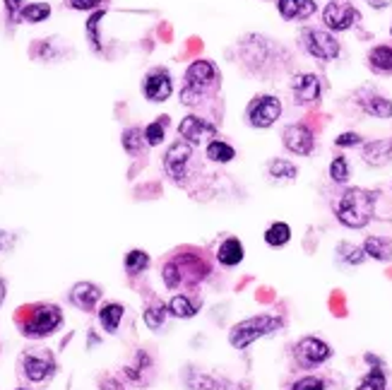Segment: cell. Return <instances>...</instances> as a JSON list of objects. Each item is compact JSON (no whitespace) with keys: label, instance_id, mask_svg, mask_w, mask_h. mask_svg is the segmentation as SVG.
<instances>
[{"label":"cell","instance_id":"1","mask_svg":"<svg viewBox=\"0 0 392 390\" xmlns=\"http://www.w3.org/2000/svg\"><path fill=\"white\" fill-rule=\"evenodd\" d=\"M375 200H378L375 191L349 186L332 200V212L347 229H363L375 215Z\"/></svg>","mask_w":392,"mask_h":390},{"label":"cell","instance_id":"2","mask_svg":"<svg viewBox=\"0 0 392 390\" xmlns=\"http://www.w3.org/2000/svg\"><path fill=\"white\" fill-rule=\"evenodd\" d=\"M219 92V70L212 61H193L186 70L181 89V104L183 106H203L210 96Z\"/></svg>","mask_w":392,"mask_h":390},{"label":"cell","instance_id":"3","mask_svg":"<svg viewBox=\"0 0 392 390\" xmlns=\"http://www.w3.org/2000/svg\"><path fill=\"white\" fill-rule=\"evenodd\" d=\"M282 325H284L282 316H270V313L246 318V321L236 323L231 330H228V345H231L233 349H246V347L253 345L255 340L275 335Z\"/></svg>","mask_w":392,"mask_h":390},{"label":"cell","instance_id":"4","mask_svg":"<svg viewBox=\"0 0 392 390\" xmlns=\"http://www.w3.org/2000/svg\"><path fill=\"white\" fill-rule=\"evenodd\" d=\"M63 323V313L58 306H53V303H39V306L31 308V316L29 321L22 325V335L24 338H48V335H53L58 328H61Z\"/></svg>","mask_w":392,"mask_h":390},{"label":"cell","instance_id":"5","mask_svg":"<svg viewBox=\"0 0 392 390\" xmlns=\"http://www.w3.org/2000/svg\"><path fill=\"white\" fill-rule=\"evenodd\" d=\"M301 46L306 48L313 58L323 63H330L340 56L342 46L340 41L335 39V34L328 29H318V27H310V29L301 31Z\"/></svg>","mask_w":392,"mask_h":390},{"label":"cell","instance_id":"6","mask_svg":"<svg viewBox=\"0 0 392 390\" xmlns=\"http://www.w3.org/2000/svg\"><path fill=\"white\" fill-rule=\"evenodd\" d=\"M280 116H282V101L275 94L255 96L246 108V121L258 130L272 128L280 121Z\"/></svg>","mask_w":392,"mask_h":390},{"label":"cell","instance_id":"7","mask_svg":"<svg viewBox=\"0 0 392 390\" xmlns=\"http://www.w3.org/2000/svg\"><path fill=\"white\" fill-rule=\"evenodd\" d=\"M332 356V347L325 340L315 338V335H306L293 345V359L301 368H315L325 364Z\"/></svg>","mask_w":392,"mask_h":390},{"label":"cell","instance_id":"8","mask_svg":"<svg viewBox=\"0 0 392 390\" xmlns=\"http://www.w3.org/2000/svg\"><path fill=\"white\" fill-rule=\"evenodd\" d=\"M356 22H361V13L354 8L351 0H330L323 10V24L328 31H347Z\"/></svg>","mask_w":392,"mask_h":390},{"label":"cell","instance_id":"9","mask_svg":"<svg viewBox=\"0 0 392 390\" xmlns=\"http://www.w3.org/2000/svg\"><path fill=\"white\" fill-rule=\"evenodd\" d=\"M171 263L178 273L181 287L183 284H190V287L200 284V282L210 277V273H212L210 263H207L203 256H195V253H178L176 258H171Z\"/></svg>","mask_w":392,"mask_h":390},{"label":"cell","instance_id":"10","mask_svg":"<svg viewBox=\"0 0 392 390\" xmlns=\"http://www.w3.org/2000/svg\"><path fill=\"white\" fill-rule=\"evenodd\" d=\"M282 143H284V147L293 152V154L308 157V154H313V150H315V135L306 123H291V126H286L284 133H282Z\"/></svg>","mask_w":392,"mask_h":390},{"label":"cell","instance_id":"11","mask_svg":"<svg viewBox=\"0 0 392 390\" xmlns=\"http://www.w3.org/2000/svg\"><path fill=\"white\" fill-rule=\"evenodd\" d=\"M291 94L293 101L298 106H310L318 104L320 94H323V85H320V78L313 73H298L293 75L291 80Z\"/></svg>","mask_w":392,"mask_h":390},{"label":"cell","instance_id":"12","mask_svg":"<svg viewBox=\"0 0 392 390\" xmlns=\"http://www.w3.org/2000/svg\"><path fill=\"white\" fill-rule=\"evenodd\" d=\"M190 159H193V145L186 143V140H176L164 154V169L173 181H181L188 173Z\"/></svg>","mask_w":392,"mask_h":390},{"label":"cell","instance_id":"13","mask_svg":"<svg viewBox=\"0 0 392 390\" xmlns=\"http://www.w3.org/2000/svg\"><path fill=\"white\" fill-rule=\"evenodd\" d=\"M178 135H181V140H186L190 145H203L217 135V126L215 123H210L207 118H200V116H186L181 121V126H178Z\"/></svg>","mask_w":392,"mask_h":390},{"label":"cell","instance_id":"14","mask_svg":"<svg viewBox=\"0 0 392 390\" xmlns=\"http://www.w3.org/2000/svg\"><path fill=\"white\" fill-rule=\"evenodd\" d=\"M173 92V82H171V75L166 73L164 68H154L152 73L145 75V82H143V94L150 101H166Z\"/></svg>","mask_w":392,"mask_h":390},{"label":"cell","instance_id":"15","mask_svg":"<svg viewBox=\"0 0 392 390\" xmlns=\"http://www.w3.org/2000/svg\"><path fill=\"white\" fill-rule=\"evenodd\" d=\"M356 104L361 106L363 113L373 118H380V121H388L392 118V101L385 94H378L373 89H361L356 94Z\"/></svg>","mask_w":392,"mask_h":390},{"label":"cell","instance_id":"16","mask_svg":"<svg viewBox=\"0 0 392 390\" xmlns=\"http://www.w3.org/2000/svg\"><path fill=\"white\" fill-rule=\"evenodd\" d=\"M22 368H24V376L29 378L31 383H41L46 381L48 376H53V359L48 354H34V352H29V354H24V359H22Z\"/></svg>","mask_w":392,"mask_h":390},{"label":"cell","instance_id":"17","mask_svg":"<svg viewBox=\"0 0 392 390\" xmlns=\"http://www.w3.org/2000/svg\"><path fill=\"white\" fill-rule=\"evenodd\" d=\"M363 359L371 364V371L358 381L356 390H388V376H385V361L375 354H366Z\"/></svg>","mask_w":392,"mask_h":390},{"label":"cell","instance_id":"18","mask_svg":"<svg viewBox=\"0 0 392 390\" xmlns=\"http://www.w3.org/2000/svg\"><path fill=\"white\" fill-rule=\"evenodd\" d=\"M315 10H318L315 0H277V13L289 22L313 17Z\"/></svg>","mask_w":392,"mask_h":390},{"label":"cell","instance_id":"19","mask_svg":"<svg viewBox=\"0 0 392 390\" xmlns=\"http://www.w3.org/2000/svg\"><path fill=\"white\" fill-rule=\"evenodd\" d=\"M363 161H366L368 166H385L392 161V138H385V140H371V143L363 145V152H361Z\"/></svg>","mask_w":392,"mask_h":390},{"label":"cell","instance_id":"20","mask_svg":"<svg viewBox=\"0 0 392 390\" xmlns=\"http://www.w3.org/2000/svg\"><path fill=\"white\" fill-rule=\"evenodd\" d=\"M101 299V289L92 282H78L70 291V301L80 308V311H94V306Z\"/></svg>","mask_w":392,"mask_h":390},{"label":"cell","instance_id":"21","mask_svg":"<svg viewBox=\"0 0 392 390\" xmlns=\"http://www.w3.org/2000/svg\"><path fill=\"white\" fill-rule=\"evenodd\" d=\"M243 258H246V248H243V243L238 241L236 236L224 238V241L219 243V248H217V260H219L224 268H236V265L243 263Z\"/></svg>","mask_w":392,"mask_h":390},{"label":"cell","instance_id":"22","mask_svg":"<svg viewBox=\"0 0 392 390\" xmlns=\"http://www.w3.org/2000/svg\"><path fill=\"white\" fill-rule=\"evenodd\" d=\"M366 63L375 75H392V43H378L368 51Z\"/></svg>","mask_w":392,"mask_h":390},{"label":"cell","instance_id":"23","mask_svg":"<svg viewBox=\"0 0 392 390\" xmlns=\"http://www.w3.org/2000/svg\"><path fill=\"white\" fill-rule=\"evenodd\" d=\"M363 253L378 263H390L392 260V238L388 236H366L363 241Z\"/></svg>","mask_w":392,"mask_h":390},{"label":"cell","instance_id":"24","mask_svg":"<svg viewBox=\"0 0 392 390\" xmlns=\"http://www.w3.org/2000/svg\"><path fill=\"white\" fill-rule=\"evenodd\" d=\"M123 313H125V308L121 306V303H103V306L99 308V323H101V328L106 330V333H116L118 330V325H121L123 321Z\"/></svg>","mask_w":392,"mask_h":390},{"label":"cell","instance_id":"25","mask_svg":"<svg viewBox=\"0 0 392 390\" xmlns=\"http://www.w3.org/2000/svg\"><path fill=\"white\" fill-rule=\"evenodd\" d=\"M200 311V306L195 301H190L186 294H176L168 301V316L173 318H195Z\"/></svg>","mask_w":392,"mask_h":390},{"label":"cell","instance_id":"26","mask_svg":"<svg viewBox=\"0 0 392 390\" xmlns=\"http://www.w3.org/2000/svg\"><path fill=\"white\" fill-rule=\"evenodd\" d=\"M291 241V226L286 222H275V224L268 226L265 231V243L272 248H282Z\"/></svg>","mask_w":392,"mask_h":390},{"label":"cell","instance_id":"27","mask_svg":"<svg viewBox=\"0 0 392 390\" xmlns=\"http://www.w3.org/2000/svg\"><path fill=\"white\" fill-rule=\"evenodd\" d=\"M205 154L210 161H217V164H228V161H233V157H236V150H233L228 143H224V140H212V143L207 145Z\"/></svg>","mask_w":392,"mask_h":390},{"label":"cell","instance_id":"28","mask_svg":"<svg viewBox=\"0 0 392 390\" xmlns=\"http://www.w3.org/2000/svg\"><path fill=\"white\" fill-rule=\"evenodd\" d=\"M268 171H270V176L275 178V181H293V178L298 176L296 164L289 161V159H282V157H277V159L270 161Z\"/></svg>","mask_w":392,"mask_h":390},{"label":"cell","instance_id":"29","mask_svg":"<svg viewBox=\"0 0 392 390\" xmlns=\"http://www.w3.org/2000/svg\"><path fill=\"white\" fill-rule=\"evenodd\" d=\"M337 258H340L342 263H347V265H361L368 256L363 253V246H356V243H349V241H342L340 246H337Z\"/></svg>","mask_w":392,"mask_h":390},{"label":"cell","instance_id":"30","mask_svg":"<svg viewBox=\"0 0 392 390\" xmlns=\"http://www.w3.org/2000/svg\"><path fill=\"white\" fill-rule=\"evenodd\" d=\"M166 316H168V306H166V303H152V306L145 311L147 328L154 330V333H159L161 325L166 323Z\"/></svg>","mask_w":392,"mask_h":390},{"label":"cell","instance_id":"31","mask_svg":"<svg viewBox=\"0 0 392 390\" xmlns=\"http://www.w3.org/2000/svg\"><path fill=\"white\" fill-rule=\"evenodd\" d=\"M330 178H332V183H340V186H344V183L349 181L351 166L347 157H335V159L330 161Z\"/></svg>","mask_w":392,"mask_h":390},{"label":"cell","instance_id":"32","mask_svg":"<svg viewBox=\"0 0 392 390\" xmlns=\"http://www.w3.org/2000/svg\"><path fill=\"white\" fill-rule=\"evenodd\" d=\"M166 126H168V116H159V121L150 123L145 128V143L157 147V145L164 143V135H166Z\"/></svg>","mask_w":392,"mask_h":390},{"label":"cell","instance_id":"33","mask_svg":"<svg viewBox=\"0 0 392 390\" xmlns=\"http://www.w3.org/2000/svg\"><path fill=\"white\" fill-rule=\"evenodd\" d=\"M145 130L140 128H128L123 133V150L128 152V154H140L145 147Z\"/></svg>","mask_w":392,"mask_h":390},{"label":"cell","instance_id":"34","mask_svg":"<svg viewBox=\"0 0 392 390\" xmlns=\"http://www.w3.org/2000/svg\"><path fill=\"white\" fill-rule=\"evenodd\" d=\"M51 15V5H46V3H29V5H24L22 8V13H20V17L24 20V22H31V24H39V22H43Z\"/></svg>","mask_w":392,"mask_h":390},{"label":"cell","instance_id":"35","mask_svg":"<svg viewBox=\"0 0 392 390\" xmlns=\"http://www.w3.org/2000/svg\"><path fill=\"white\" fill-rule=\"evenodd\" d=\"M150 268V256H147L145 251H130L128 256H125V273L128 275H140L143 270Z\"/></svg>","mask_w":392,"mask_h":390},{"label":"cell","instance_id":"36","mask_svg":"<svg viewBox=\"0 0 392 390\" xmlns=\"http://www.w3.org/2000/svg\"><path fill=\"white\" fill-rule=\"evenodd\" d=\"M188 386H190V390H219V386H217L215 378L203 376V373H198V371L190 373Z\"/></svg>","mask_w":392,"mask_h":390},{"label":"cell","instance_id":"37","mask_svg":"<svg viewBox=\"0 0 392 390\" xmlns=\"http://www.w3.org/2000/svg\"><path fill=\"white\" fill-rule=\"evenodd\" d=\"M289 390H328V383L318 376H303L298 381H293V386Z\"/></svg>","mask_w":392,"mask_h":390},{"label":"cell","instance_id":"38","mask_svg":"<svg viewBox=\"0 0 392 390\" xmlns=\"http://www.w3.org/2000/svg\"><path fill=\"white\" fill-rule=\"evenodd\" d=\"M147 366H150V356H147L145 352H138V354H135V364L125 368V373H128L133 381H140V378H143V371Z\"/></svg>","mask_w":392,"mask_h":390},{"label":"cell","instance_id":"39","mask_svg":"<svg viewBox=\"0 0 392 390\" xmlns=\"http://www.w3.org/2000/svg\"><path fill=\"white\" fill-rule=\"evenodd\" d=\"M335 145L337 147H358V145H363V138L358 133H342L335 138Z\"/></svg>","mask_w":392,"mask_h":390},{"label":"cell","instance_id":"40","mask_svg":"<svg viewBox=\"0 0 392 390\" xmlns=\"http://www.w3.org/2000/svg\"><path fill=\"white\" fill-rule=\"evenodd\" d=\"M103 17V10H96L94 15H92V20L87 22V34H89L92 43H94V48H99V34H96V27H99V20Z\"/></svg>","mask_w":392,"mask_h":390},{"label":"cell","instance_id":"41","mask_svg":"<svg viewBox=\"0 0 392 390\" xmlns=\"http://www.w3.org/2000/svg\"><path fill=\"white\" fill-rule=\"evenodd\" d=\"M103 0H65V5L73 10H94L99 8Z\"/></svg>","mask_w":392,"mask_h":390},{"label":"cell","instance_id":"42","mask_svg":"<svg viewBox=\"0 0 392 390\" xmlns=\"http://www.w3.org/2000/svg\"><path fill=\"white\" fill-rule=\"evenodd\" d=\"M5 8H8V15H10V20H17L20 17V13H22V0H5Z\"/></svg>","mask_w":392,"mask_h":390},{"label":"cell","instance_id":"43","mask_svg":"<svg viewBox=\"0 0 392 390\" xmlns=\"http://www.w3.org/2000/svg\"><path fill=\"white\" fill-rule=\"evenodd\" d=\"M368 5H371L373 10H385V8H390L392 5V0H366Z\"/></svg>","mask_w":392,"mask_h":390},{"label":"cell","instance_id":"44","mask_svg":"<svg viewBox=\"0 0 392 390\" xmlns=\"http://www.w3.org/2000/svg\"><path fill=\"white\" fill-rule=\"evenodd\" d=\"M8 248H10V234H8V231L0 229V253L8 251Z\"/></svg>","mask_w":392,"mask_h":390},{"label":"cell","instance_id":"45","mask_svg":"<svg viewBox=\"0 0 392 390\" xmlns=\"http://www.w3.org/2000/svg\"><path fill=\"white\" fill-rule=\"evenodd\" d=\"M101 388H103V390H113V388H121V386H118V383L113 381V378H108V381L101 383Z\"/></svg>","mask_w":392,"mask_h":390},{"label":"cell","instance_id":"46","mask_svg":"<svg viewBox=\"0 0 392 390\" xmlns=\"http://www.w3.org/2000/svg\"><path fill=\"white\" fill-rule=\"evenodd\" d=\"M3 299H5V282L0 277V303H3Z\"/></svg>","mask_w":392,"mask_h":390},{"label":"cell","instance_id":"47","mask_svg":"<svg viewBox=\"0 0 392 390\" xmlns=\"http://www.w3.org/2000/svg\"><path fill=\"white\" fill-rule=\"evenodd\" d=\"M390 36H392V24H390Z\"/></svg>","mask_w":392,"mask_h":390},{"label":"cell","instance_id":"48","mask_svg":"<svg viewBox=\"0 0 392 390\" xmlns=\"http://www.w3.org/2000/svg\"><path fill=\"white\" fill-rule=\"evenodd\" d=\"M17 390H29V388H17Z\"/></svg>","mask_w":392,"mask_h":390}]
</instances>
